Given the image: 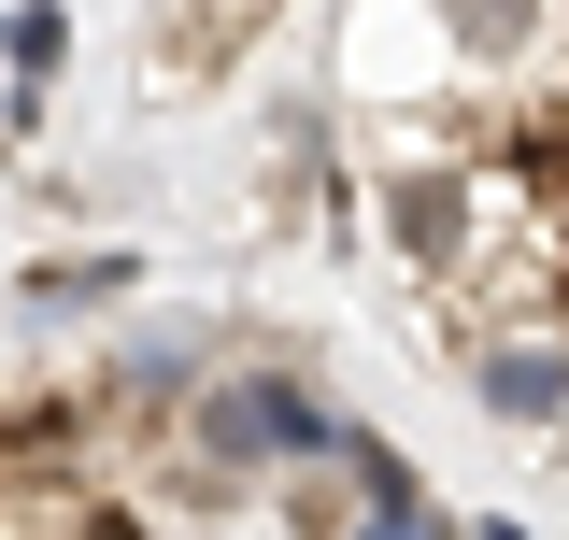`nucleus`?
I'll return each instance as SVG.
<instances>
[{
    "label": "nucleus",
    "mask_w": 569,
    "mask_h": 540,
    "mask_svg": "<svg viewBox=\"0 0 569 540\" xmlns=\"http://www.w3.org/2000/svg\"><path fill=\"white\" fill-rule=\"evenodd\" d=\"M456 43L470 58H527L541 43V0H456Z\"/></svg>",
    "instance_id": "6"
},
{
    "label": "nucleus",
    "mask_w": 569,
    "mask_h": 540,
    "mask_svg": "<svg viewBox=\"0 0 569 540\" xmlns=\"http://www.w3.org/2000/svg\"><path fill=\"white\" fill-rule=\"evenodd\" d=\"M0 43H14V71H29V86H43V58H58V43H71V14H58V0H29V14H14Z\"/></svg>",
    "instance_id": "8"
},
{
    "label": "nucleus",
    "mask_w": 569,
    "mask_h": 540,
    "mask_svg": "<svg viewBox=\"0 0 569 540\" xmlns=\"http://www.w3.org/2000/svg\"><path fill=\"white\" fill-rule=\"evenodd\" d=\"M228 14H257V0H228Z\"/></svg>",
    "instance_id": "10"
},
{
    "label": "nucleus",
    "mask_w": 569,
    "mask_h": 540,
    "mask_svg": "<svg viewBox=\"0 0 569 540\" xmlns=\"http://www.w3.org/2000/svg\"><path fill=\"white\" fill-rule=\"evenodd\" d=\"M114 284H129V257H43V270H29V313H86V299H114Z\"/></svg>",
    "instance_id": "7"
},
{
    "label": "nucleus",
    "mask_w": 569,
    "mask_h": 540,
    "mask_svg": "<svg viewBox=\"0 0 569 540\" xmlns=\"http://www.w3.org/2000/svg\"><path fill=\"white\" fill-rule=\"evenodd\" d=\"M385 242L413 270H456L485 242V171H470V157H399V171H385Z\"/></svg>",
    "instance_id": "2"
},
{
    "label": "nucleus",
    "mask_w": 569,
    "mask_h": 540,
    "mask_svg": "<svg viewBox=\"0 0 569 540\" xmlns=\"http://www.w3.org/2000/svg\"><path fill=\"white\" fill-rule=\"evenodd\" d=\"M356 540H456V527H441V512H427V498H413V512H370V527H356Z\"/></svg>",
    "instance_id": "9"
},
{
    "label": "nucleus",
    "mask_w": 569,
    "mask_h": 540,
    "mask_svg": "<svg viewBox=\"0 0 569 540\" xmlns=\"http://www.w3.org/2000/svg\"><path fill=\"white\" fill-rule=\"evenodd\" d=\"M470 399H485L498 427H569V356H541V341H485V356H470Z\"/></svg>",
    "instance_id": "3"
},
{
    "label": "nucleus",
    "mask_w": 569,
    "mask_h": 540,
    "mask_svg": "<svg viewBox=\"0 0 569 540\" xmlns=\"http://www.w3.org/2000/svg\"><path fill=\"white\" fill-rule=\"evenodd\" d=\"M284 527H299V540H356V483H342V441H328L313 470H284Z\"/></svg>",
    "instance_id": "4"
},
{
    "label": "nucleus",
    "mask_w": 569,
    "mask_h": 540,
    "mask_svg": "<svg viewBox=\"0 0 569 540\" xmlns=\"http://www.w3.org/2000/svg\"><path fill=\"white\" fill-rule=\"evenodd\" d=\"M328 441H342V412L299 384V356H228L200 399H186V427L157 441V456H171L157 483H186V498L213 512V498H242L257 470H313Z\"/></svg>",
    "instance_id": "1"
},
{
    "label": "nucleus",
    "mask_w": 569,
    "mask_h": 540,
    "mask_svg": "<svg viewBox=\"0 0 569 540\" xmlns=\"http://www.w3.org/2000/svg\"><path fill=\"white\" fill-rule=\"evenodd\" d=\"M43 540H157V512H142V498H114V483H86V498H58V512H43Z\"/></svg>",
    "instance_id": "5"
}]
</instances>
